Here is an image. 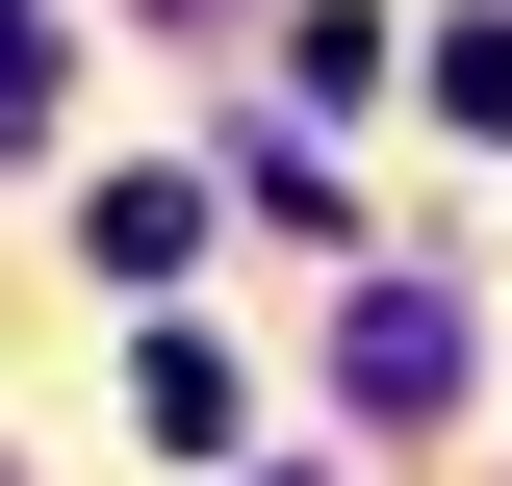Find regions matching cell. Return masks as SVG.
<instances>
[{
	"label": "cell",
	"instance_id": "cell-1",
	"mask_svg": "<svg viewBox=\"0 0 512 486\" xmlns=\"http://www.w3.org/2000/svg\"><path fill=\"white\" fill-rule=\"evenodd\" d=\"M436 128H461V154H512V0H461V26H436Z\"/></svg>",
	"mask_w": 512,
	"mask_h": 486
},
{
	"label": "cell",
	"instance_id": "cell-2",
	"mask_svg": "<svg viewBox=\"0 0 512 486\" xmlns=\"http://www.w3.org/2000/svg\"><path fill=\"white\" fill-rule=\"evenodd\" d=\"M359 410H461V333L436 307H359Z\"/></svg>",
	"mask_w": 512,
	"mask_h": 486
},
{
	"label": "cell",
	"instance_id": "cell-3",
	"mask_svg": "<svg viewBox=\"0 0 512 486\" xmlns=\"http://www.w3.org/2000/svg\"><path fill=\"white\" fill-rule=\"evenodd\" d=\"M26 103H52V26H26V0H0V128H26Z\"/></svg>",
	"mask_w": 512,
	"mask_h": 486
},
{
	"label": "cell",
	"instance_id": "cell-4",
	"mask_svg": "<svg viewBox=\"0 0 512 486\" xmlns=\"http://www.w3.org/2000/svg\"><path fill=\"white\" fill-rule=\"evenodd\" d=\"M256 486H308V461H256Z\"/></svg>",
	"mask_w": 512,
	"mask_h": 486
}]
</instances>
